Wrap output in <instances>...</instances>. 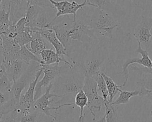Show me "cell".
I'll list each match as a JSON object with an SVG mask.
<instances>
[{"label":"cell","instance_id":"obj_1","mask_svg":"<svg viewBox=\"0 0 152 122\" xmlns=\"http://www.w3.org/2000/svg\"><path fill=\"white\" fill-rule=\"evenodd\" d=\"M80 11V17L77 19L93 29L97 38L102 36L111 39L114 29L121 28L117 20L104 11L94 8L91 15L87 14L83 8Z\"/></svg>","mask_w":152,"mask_h":122},{"label":"cell","instance_id":"obj_2","mask_svg":"<svg viewBox=\"0 0 152 122\" xmlns=\"http://www.w3.org/2000/svg\"><path fill=\"white\" fill-rule=\"evenodd\" d=\"M81 68L78 73L76 72L75 74L71 73L65 77H58L55 83V92L62 93V95L64 97L68 95H76L82 89L85 74L83 68Z\"/></svg>","mask_w":152,"mask_h":122},{"label":"cell","instance_id":"obj_3","mask_svg":"<svg viewBox=\"0 0 152 122\" xmlns=\"http://www.w3.org/2000/svg\"><path fill=\"white\" fill-rule=\"evenodd\" d=\"M40 65L43 70L44 76L36 84L34 95V101L42 95V89L43 87H47L50 83H52V81L61 75L66 73L72 68L71 67L65 64V65L63 66H59V64H55V65L40 64Z\"/></svg>","mask_w":152,"mask_h":122},{"label":"cell","instance_id":"obj_4","mask_svg":"<svg viewBox=\"0 0 152 122\" xmlns=\"http://www.w3.org/2000/svg\"><path fill=\"white\" fill-rule=\"evenodd\" d=\"M82 90L85 93L88 99L87 107L93 116V121H95V111H100L102 104L104 105L103 98L98 93L97 83L95 80L91 77L85 76Z\"/></svg>","mask_w":152,"mask_h":122},{"label":"cell","instance_id":"obj_5","mask_svg":"<svg viewBox=\"0 0 152 122\" xmlns=\"http://www.w3.org/2000/svg\"><path fill=\"white\" fill-rule=\"evenodd\" d=\"M32 62L27 66L20 77L12 82L11 96L17 103L18 102L23 90L33 80V77H34L36 71L40 67L39 63L37 62H34L33 63Z\"/></svg>","mask_w":152,"mask_h":122},{"label":"cell","instance_id":"obj_6","mask_svg":"<svg viewBox=\"0 0 152 122\" xmlns=\"http://www.w3.org/2000/svg\"><path fill=\"white\" fill-rule=\"evenodd\" d=\"M53 87V83H50L47 87H46L45 93L42 95L38 99H37L33 105V108L40 113L44 114L47 116L53 118L54 120H56L55 116L53 115L50 112V111L54 110H57L64 106H69L74 105V103H68V104H64L60 105L57 107H50L49 105L54 101V99L49 100V99L52 97H56V98H61L63 97L61 95H58L55 93H51L50 90Z\"/></svg>","mask_w":152,"mask_h":122},{"label":"cell","instance_id":"obj_7","mask_svg":"<svg viewBox=\"0 0 152 122\" xmlns=\"http://www.w3.org/2000/svg\"><path fill=\"white\" fill-rule=\"evenodd\" d=\"M48 1L52 5L53 8L57 11L55 17L50 21V24L52 23L56 18L62 15H67L69 14L73 15V21H75L77 12L80 9L83 8L84 6H88L87 0H84L83 2L81 4H78L74 1H72V2H69L67 0L60 1H56L55 0Z\"/></svg>","mask_w":152,"mask_h":122},{"label":"cell","instance_id":"obj_8","mask_svg":"<svg viewBox=\"0 0 152 122\" xmlns=\"http://www.w3.org/2000/svg\"><path fill=\"white\" fill-rule=\"evenodd\" d=\"M68 36L71 41L77 40L83 43L90 42L97 38L96 32L79 20L72 22L69 30Z\"/></svg>","mask_w":152,"mask_h":122},{"label":"cell","instance_id":"obj_9","mask_svg":"<svg viewBox=\"0 0 152 122\" xmlns=\"http://www.w3.org/2000/svg\"><path fill=\"white\" fill-rule=\"evenodd\" d=\"M136 52L140 54L142 57L141 58L139 57L127 58L125 60V61L123 63L122 71L117 73L118 74H122L124 77V83L122 85H120L121 87H123L125 86L129 79V70H128L129 65H132L134 63H137L138 64L142 65L144 67L152 70V62L148 55L147 50H145L142 48L140 42H138V48L136 50Z\"/></svg>","mask_w":152,"mask_h":122},{"label":"cell","instance_id":"obj_10","mask_svg":"<svg viewBox=\"0 0 152 122\" xmlns=\"http://www.w3.org/2000/svg\"><path fill=\"white\" fill-rule=\"evenodd\" d=\"M152 28V17L142 15L141 21L135 27L134 36L137 42L144 45L145 50H147L151 43V29Z\"/></svg>","mask_w":152,"mask_h":122},{"label":"cell","instance_id":"obj_11","mask_svg":"<svg viewBox=\"0 0 152 122\" xmlns=\"http://www.w3.org/2000/svg\"><path fill=\"white\" fill-rule=\"evenodd\" d=\"M43 73V70L40 67L36 71L34 76V79H33L28 85V87L26 92L21 95L19 101L17 103L16 110L18 111H23L26 109L31 108L34 102V95L36 84L40 76Z\"/></svg>","mask_w":152,"mask_h":122},{"label":"cell","instance_id":"obj_12","mask_svg":"<svg viewBox=\"0 0 152 122\" xmlns=\"http://www.w3.org/2000/svg\"><path fill=\"white\" fill-rule=\"evenodd\" d=\"M88 6L104 11L115 17L124 15L125 11L122 7L112 0H87Z\"/></svg>","mask_w":152,"mask_h":122},{"label":"cell","instance_id":"obj_13","mask_svg":"<svg viewBox=\"0 0 152 122\" xmlns=\"http://www.w3.org/2000/svg\"><path fill=\"white\" fill-rule=\"evenodd\" d=\"M31 29L33 31L38 32L43 39L47 40L53 46L56 53L58 55H65L71 59L69 56V51L65 49V48L62 45V44L57 38L55 33L53 30L49 29H41L37 28H32Z\"/></svg>","mask_w":152,"mask_h":122},{"label":"cell","instance_id":"obj_14","mask_svg":"<svg viewBox=\"0 0 152 122\" xmlns=\"http://www.w3.org/2000/svg\"><path fill=\"white\" fill-rule=\"evenodd\" d=\"M3 39V63H10L18 59V52L20 49L19 45L15 42L14 38L8 37L2 34Z\"/></svg>","mask_w":152,"mask_h":122},{"label":"cell","instance_id":"obj_15","mask_svg":"<svg viewBox=\"0 0 152 122\" xmlns=\"http://www.w3.org/2000/svg\"><path fill=\"white\" fill-rule=\"evenodd\" d=\"M72 22L73 21H72L71 23H68L67 21H61L58 24H50V29L54 31L57 38L68 51V48L71 42L68 36V32Z\"/></svg>","mask_w":152,"mask_h":122},{"label":"cell","instance_id":"obj_16","mask_svg":"<svg viewBox=\"0 0 152 122\" xmlns=\"http://www.w3.org/2000/svg\"><path fill=\"white\" fill-rule=\"evenodd\" d=\"M10 8V24H14L19 19L24 17L28 4L26 0H8Z\"/></svg>","mask_w":152,"mask_h":122},{"label":"cell","instance_id":"obj_17","mask_svg":"<svg viewBox=\"0 0 152 122\" xmlns=\"http://www.w3.org/2000/svg\"><path fill=\"white\" fill-rule=\"evenodd\" d=\"M2 64L5 68L9 79L12 82L20 77L28 65L19 59H17L10 63L2 62Z\"/></svg>","mask_w":152,"mask_h":122},{"label":"cell","instance_id":"obj_18","mask_svg":"<svg viewBox=\"0 0 152 122\" xmlns=\"http://www.w3.org/2000/svg\"><path fill=\"white\" fill-rule=\"evenodd\" d=\"M119 95L118 98L113 101L112 104L116 105L121 104H125L129 102L130 98L132 97L137 96H145L147 95V89L142 85L138 83L136 89L133 91H125L121 88L119 89Z\"/></svg>","mask_w":152,"mask_h":122},{"label":"cell","instance_id":"obj_19","mask_svg":"<svg viewBox=\"0 0 152 122\" xmlns=\"http://www.w3.org/2000/svg\"><path fill=\"white\" fill-rule=\"evenodd\" d=\"M40 56L42 61L41 64L45 65H52L53 64H59L60 62H63L65 64H67L71 67L72 68L74 66V63H71L70 62L66 61L62 56L58 55L56 52L53 49H45L43 50Z\"/></svg>","mask_w":152,"mask_h":122},{"label":"cell","instance_id":"obj_20","mask_svg":"<svg viewBox=\"0 0 152 122\" xmlns=\"http://www.w3.org/2000/svg\"><path fill=\"white\" fill-rule=\"evenodd\" d=\"M103 61L94 59L89 61L87 64L83 63H79L80 66L83 68L85 76L94 78L97 75L103 72L102 70Z\"/></svg>","mask_w":152,"mask_h":122},{"label":"cell","instance_id":"obj_21","mask_svg":"<svg viewBox=\"0 0 152 122\" xmlns=\"http://www.w3.org/2000/svg\"><path fill=\"white\" fill-rule=\"evenodd\" d=\"M28 49L32 53L38 57L43 50L46 49V43L44 39L36 31H33L32 40L30 42V48Z\"/></svg>","mask_w":152,"mask_h":122},{"label":"cell","instance_id":"obj_22","mask_svg":"<svg viewBox=\"0 0 152 122\" xmlns=\"http://www.w3.org/2000/svg\"><path fill=\"white\" fill-rule=\"evenodd\" d=\"M16 117V122H36L40 112L34 109L33 107L29 109H26L18 111Z\"/></svg>","mask_w":152,"mask_h":122},{"label":"cell","instance_id":"obj_23","mask_svg":"<svg viewBox=\"0 0 152 122\" xmlns=\"http://www.w3.org/2000/svg\"><path fill=\"white\" fill-rule=\"evenodd\" d=\"M18 59L21 60L27 65H29L32 61L37 62L40 64H42L40 58L32 53L28 49L27 45L20 46V49L18 52Z\"/></svg>","mask_w":152,"mask_h":122},{"label":"cell","instance_id":"obj_24","mask_svg":"<svg viewBox=\"0 0 152 122\" xmlns=\"http://www.w3.org/2000/svg\"><path fill=\"white\" fill-rule=\"evenodd\" d=\"M43 9L45 8H42L36 5H28L24 15L26 18V27L30 28L33 27Z\"/></svg>","mask_w":152,"mask_h":122},{"label":"cell","instance_id":"obj_25","mask_svg":"<svg viewBox=\"0 0 152 122\" xmlns=\"http://www.w3.org/2000/svg\"><path fill=\"white\" fill-rule=\"evenodd\" d=\"M102 76L105 81L107 89L108 92V96L109 99L108 102L109 103H112L113 101V99L116 95L118 93L119 89L121 88L120 85H117L115 82L113 80V79L106 74L104 72H102Z\"/></svg>","mask_w":152,"mask_h":122},{"label":"cell","instance_id":"obj_26","mask_svg":"<svg viewBox=\"0 0 152 122\" xmlns=\"http://www.w3.org/2000/svg\"><path fill=\"white\" fill-rule=\"evenodd\" d=\"M12 82H11L7 74L5 68L2 64L0 65V91L7 92L11 95V88Z\"/></svg>","mask_w":152,"mask_h":122},{"label":"cell","instance_id":"obj_27","mask_svg":"<svg viewBox=\"0 0 152 122\" xmlns=\"http://www.w3.org/2000/svg\"><path fill=\"white\" fill-rule=\"evenodd\" d=\"M106 122H117L118 120V110L116 105L109 102H104Z\"/></svg>","mask_w":152,"mask_h":122},{"label":"cell","instance_id":"obj_28","mask_svg":"<svg viewBox=\"0 0 152 122\" xmlns=\"http://www.w3.org/2000/svg\"><path fill=\"white\" fill-rule=\"evenodd\" d=\"M32 30L30 27H26L23 31L17 34L14 39L20 46L27 45L32 40Z\"/></svg>","mask_w":152,"mask_h":122},{"label":"cell","instance_id":"obj_29","mask_svg":"<svg viewBox=\"0 0 152 122\" xmlns=\"http://www.w3.org/2000/svg\"><path fill=\"white\" fill-rule=\"evenodd\" d=\"M88 99L84 92V91L81 89L75 96V105L78 107L80 108V112L79 118H81L84 116L85 114L83 113L84 108L86 106H87Z\"/></svg>","mask_w":152,"mask_h":122},{"label":"cell","instance_id":"obj_30","mask_svg":"<svg viewBox=\"0 0 152 122\" xmlns=\"http://www.w3.org/2000/svg\"><path fill=\"white\" fill-rule=\"evenodd\" d=\"M97 83V88L100 90L102 94V97L103 99L104 102H108L107 97H108V92L107 89V86L104 80V78L102 76V72L97 75L94 78H93ZM103 102V104H104Z\"/></svg>","mask_w":152,"mask_h":122},{"label":"cell","instance_id":"obj_31","mask_svg":"<svg viewBox=\"0 0 152 122\" xmlns=\"http://www.w3.org/2000/svg\"><path fill=\"white\" fill-rule=\"evenodd\" d=\"M147 89V95L145 96L152 104V74H145L138 82Z\"/></svg>","mask_w":152,"mask_h":122},{"label":"cell","instance_id":"obj_32","mask_svg":"<svg viewBox=\"0 0 152 122\" xmlns=\"http://www.w3.org/2000/svg\"><path fill=\"white\" fill-rule=\"evenodd\" d=\"M10 8L8 5V9L6 11V4H2L0 8V22L7 26L10 25Z\"/></svg>","mask_w":152,"mask_h":122},{"label":"cell","instance_id":"obj_33","mask_svg":"<svg viewBox=\"0 0 152 122\" xmlns=\"http://www.w3.org/2000/svg\"><path fill=\"white\" fill-rule=\"evenodd\" d=\"M134 5L146 11H152V0H132Z\"/></svg>","mask_w":152,"mask_h":122},{"label":"cell","instance_id":"obj_34","mask_svg":"<svg viewBox=\"0 0 152 122\" xmlns=\"http://www.w3.org/2000/svg\"><path fill=\"white\" fill-rule=\"evenodd\" d=\"M26 1L28 5H36L45 9L48 8L54 9L52 5L48 0H26Z\"/></svg>","mask_w":152,"mask_h":122},{"label":"cell","instance_id":"obj_35","mask_svg":"<svg viewBox=\"0 0 152 122\" xmlns=\"http://www.w3.org/2000/svg\"><path fill=\"white\" fill-rule=\"evenodd\" d=\"M17 112L15 110L8 114L2 115L0 122H16Z\"/></svg>","mask_w":152,"mask_h":122},{"label":"cell","instance_id":"obj_36","mask_svg":"<svg viewBox=\"0 0 152 122\" xmlns=\"http://www.w3.org/2000/svg\"><path fill=\"white\" fill-rule=\"evenodd\" d=\"M12 98L10 93L0 91V105H4Z\"/></svg>","mask_w":152,"mask_h":122},{"label":"cell","instance_id":"obj_37","mask_svg":"<svg viewBox=\"0 0 152 122\" xmlns=\"http://www.w3.org/2000/svg\"><path fill=\"white\" fill-rule=\"evenodd\" d=\"M2 33L0 32V52H2L3 49V39L2 36Z\"/></svg>","mask_w":152,"mask_h":122},{"label":"cell","instance_id":"obj_38","mask_svg":"<svg viewBox=\"0 0 152 122\" xmlns=\"http://www.w3.org/2000/svg\"><path fill=\"white\" fill-rule=\"evenodd\" d=\"M94 122H106V116H105L104 114V115H103V117H101L100 118H99L98 120L95 121H94Z\"/></svg>","mask_w":152,"mask_h":122},{"label":"cell","instance_id":"obj_39","mask_svg":"<svg viewBox=\"0 0 152 122\" xmlns=\"http://www.w3.org/2000/svg\"><path fill=\"white\" fill-rule=\"evenodd\" d=\"M85 115H84V116L81 118H78V122H84V118H85Z\"/></svg>","mask_w":152,"mask_h":122},{"label":"cell","instance_id":"obj_40","mask_svg":"<svg viewBox=\"0 0 152 122\" xmlns=\"http://www.w3.org/2000/svg\"><path fill=\"white\" fill-rule=\"evenodd\" d=\"M150 122H152V110L150 113Z\"/></svg>","mask_w":152,"mask_h":122},{"label":"cell","instance_id":"obj_41","mask_svg":"<svg viewBox=\"0 0 152 122\" xmlns=\"http://www.w3.org/2000/svg\"><path fill=\"white\" fill-rule=\"evenodd\" d=\"M2 115H3V114H2V112L1 109V107H0V120H1V118H2Z\"/></svg>","mask_w":152,"mask_h":122},{"label":"cell","instance_id":"obj_42","mask_svg":"<svg viewBox=\"0 0 152 122\" xmlns=\"http://www.w3.org/2000/svg\"><path fill=\"white\" fill-rule=\"evenodd\" d=\"M3 0H0V8L1 7V5H2V2Z\"/></svg>","mask_w":152,"mask_h":122},{"label":"cell","instance_id":"obj_43","mask_svg":"<svg viewBox=\"0 0 152 122\" xmlns=\"http://www.w3.org/2000/svg\"><path fill=\"white\" fill-rule=\"evenodd\" d=\"M151 62H152V59H151Z\"/></svg>","mask_w":152,"mask_h":122}]
</instances>
